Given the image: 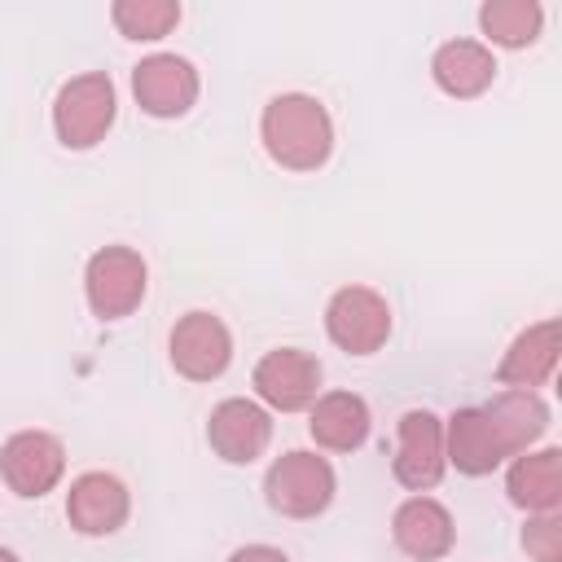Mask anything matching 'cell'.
I'll return each mask as SVG.
<instances>
[{
  "label": "cell",
  "instance_id": "8",
  "mask_svg": "<svg viewBox=\"0 0 562 562\" xmlns=\"http://www.w3.org/2000/svg\"><path fill=\"white\" fill-rule=\"evenodd\" d=\"M198 70L180 53H149L132 66V97L149 119H180L198 101Z\"/></svg>",
  "mask_w": 562,
  "mask_h": 562
},
{
  "label": "cell",
  "instance_id": "1",
  "mask_svg": "<svg viewBox=\"0 0 562 562\" xmlns=\"http://www.w3.org/2000/svg\"><path fill=\"white\" fill-rule=\"evenodd\" d=\"M259 140L285 171H316L334 154V119L307 92H281L259 114Z\"/></svg>",
  "mask_w": 562,
  "mask_h": 562
},
{
  "label": "cell",
  "instance_id": "14",
  "mask_svg": "<svg viewBox=\"0 0 562 562\" xmlns=\"http://www.w3.org/2000/svg\"><path fill=\"white\" fill-rule=\"evenodd\" d=\"M132 514V496L123 487V479L105 474V470H88L70 483L66 492V522L79 536H114Z\"/></svg>",
  "mask_w": 562,
  "mask_h": 562
},
{
  "label": "cell",
  "instance_id": "19",
  "mask_svg": "<svg viewBox=\"0 0 562 562\" xmlns=\"http://www.w3.org/2000/svg\"><path fill=\"white\" fill-rule=\"evenodd\" d=\"M492 413V422L501 426L505 443H509V457L518 452H531V443L549 430V404L536 395V391H501L492 404H483Z\"/></svg>",
  "mask_w": 562,
  "mask_h": 562
},
{
  "label": "cell",
  "instance_id": "20",
  "mask_svg": "<svg viewBox=\"0 0 562 562\" xmlns=\"http://www.w3.org/2000/svg\"><path fill=\"white\" fill-rule=\"evenodd\" d=\"M479 26L501 48H527L544 26V9L536 0H487L479 9Z\"/></svg>",
  "mask_w": 562,
  "mask_h": 562
},
{
  "label": "cell",
  "instance_id": "24",
  "mask_svg": "<svg viewBox=\"0 0 562 562\" xmlns=\"http://www.w3.org/2000/svg\"><path fill=\"white\" fill-rule=\"evenodd\" d=\"M0 562H22V558H18L13 549H4V544H0Z\"/></svg>",
  "mask_w": 562,
  "mask_h": 562
},
{
  "label": "cell",
  "instance_id": "7",
  "mask_svg": "<svg viewBox=\"0 0 562 562\" xmlns=\"http://www.w3.org/2000/svg\"><path fill=\"white\" fill-rule=\"evenodd\" d=\"M448 470L443 457V422L430 408H408L395 426V457L391 474L408 492H430Z\"/></svg>",
  "mask_w": 562,
  "mask_h": 562
},
{
  "label": "cell",
  "instance_id": "18",
  "mask_svg": "<svg viewBox=\"0 0 562 562\" xmlns=\"http://www.w3.org/2000/svg\"><path fill=\"white\" fill-rule=\"evenodd\" d=\"M505 492L527 514H558V505H562V448L518 452L509 474H505Z\"/></svg>",
  "mask_w": 562,
  "mask_h": 562
},
{
  "label": "cell",
  "instance_id": "17",
  "mask_svg": "<svg viewBox=\"0 0 562 562\" xmlns=\"http://www.w3.org/2000/svg\"><path fill=\"white\" fill-rule=\"evenodd\" d=\"M430 79L443 97H457V101H470V97H483L496 79V57L487 44L479 40H448L435 48L430 57Z\"/></svg>",
  "mask_w": 562,
  "mask_h": 562
},
{
  "label": "cell",
  "instance_id": "16",
  "mask_svg": "<svg viewBox=\"0 0 562 562\" xmlns=\"http://www.w3.org/2000/svg\"><path fill=\"white\" fill-rule=\"evenodd\" d=\"M369 404L356 391H325L307 408V435L325 452H356L369 439Z\"/></svg>",
  "mask_w": 562,
  "mask_h": 562
},
{
  "label": "cell",
  "instance_id": "21",
  "mask_svg": "<svg viewBox=\"0 0 562 562\" xmlns=\"http://www.w3.org/2000/svg\"><path fill=\"white\" fill-rule=\"evenodd\" d=\"M110 22L127 40H162L180 22V4L176 0H114Z\"/></svg>",
  "mask_w": 562,
  "mask_h": 562
},
{
  "label": "cell",
  "instance_id": "22",
  "mask_svg": "<svg viewBox=\"0 0 562 562\" xmlns=\"http://www.w3.org/2000/svg\"><path fill=\"white\" fill-rule=\"evenodd\" d=\"M522 549L536 562H562V518L558 514H531L522 527Z\"/></svg>",
  "mask_w": 562,
  "mask_h": 562
},
{
  "label": "cell",
  "instance_id": "12",
  "mask_svg": "<svg viewBox=\"0 0 562 562\" xmlns=\"http://www.w3.org/2000/svg\"><path fill=\"white\" fill-rule=\"evenodd\" d=\"M391 540L413 562H439L457 544V522H452V514H448L443 501L417 492V496H408V501L395 505V514H391Z\"/></svg>",
  "mask_w": 562,
  "mask_h": 562
},
{
  "label": "cell",
  "instance_id": "23",
  "mask_svg": "<svg viewBox=\"0 0 562 562\" xmlns=\"http://www.w3.org/2000/svg\"><path fill=\"white\" fill-rule=\"evenodd\" d=\"M228 562H290L277 544H241L228 553Z\"/></svg>",
  "mask_w": 562,
  "mask_h": 562
},
{
  "label": "cell",
  "instance_id": "11",
  "mask_svg": "<svg viewBox=\"0 0 562 562\" xmlns=\"http://www.w3.org/2000/svg\"><path fill=\"white\" fill-rule=\"evenodd\" d=\"M206 443H211V452H215L220 461H228V465H250V461H259L263 448L272 443V417H268V408L255 404V400H241V395L220 400V404L211 408V417H206Z\"/></svg>",
  "mask_w": 562,
  "mask_h": 562
},
{
  "label": "cell",
  "instance_id": "4",
  "mask_svg": "<svg viewBox=\"0 0 562 562\" xmlns=\"http://www.w3.org/2000/svg\"><path fill=\"white\" fill-rule=\"evenodd\" d=\"M145 285H149V268L132 246H101L83 268V294L92 316L101 321L132 316L145 299Z\"/></svg>",
  "mask_w": 562,
  "mask_h": 562
},
{
  "label": "cell",
  "instance_id": "10",
  "mask_svg": "<svg viewBox=\"0 0 562 562\" xmlns=\"http://www.w3.org/2000/svg\"><path fill=\"white\" fill-rule=\"evenodd\" d=\"M250 382H255V395L268 408L303 413L321 395V360L312 351H303V347H277L255 364Z\"/></svg>",
  "mask_w": 562,
  "mask_h": 562
},
{
  "label": "cell",
  "instance_id": "2",
  "mask_svg": "<svg viewBox=\"0 0 562 562\" xmlns=\"http://www.w3.org/2000/svg\"><path fill=\"white\" fill-rule=\"evenodd\" d=\"M334 492H338L334 465L303 448L277 457L263 474V501L281 518H316L334 505Z\"/></svg>",
  "mask_w": 562,
  "mask_h": 562
},
{
  "label": "cell",
  "instance_id": "3",
  "mask_svg": "<svg viewBox=\"0 0 562 562\" xmlns=\"http://www.w3.org/2000/svg\"><path fill=\"white\" fill-rule=\"evenodd\" d=\"M114 114H119V97H114V83L105 70H88V75H75L57 88V101H53V132L66 149H92L110 127H114Z\"/></svg>",
  "mask_w": 562,
  "mask_h": 562
},
{
  "label": "cell",
  "instance_id": "15",
  "mask_svg": "<svg viewBox=\"0 0 562 562\" xmlns=\"http://www.w3.org/2000/svg\"><path fill=\"white\" fill-rule=\"evenodd\" d=\"M558 334H562V329H558L553 316L527 325V329L509 342V351L501 356L496 382H501L505 391H536V386H544V382L553 378V369H558Z\"/></svg>",
  "mask_w": 562,
  "mask_h": 562
},
{
  "label": "cell",
  "instance_id": "6",
  "mask_svg": "<svg viewBox=\"0 0 562 562\" xmlns=\"http://www.w3.org/2000/svg\"><path fill=\"white\" fill-rule=\"evenodd\" d=\"M66 474V448L48 430H18L0 448V479L9 483L13 496L40 501L48 496Z\"/></svg>",
  "mask_w": 562,
  "mask_h": 562
},
{
  "label": "cell",
  "instance_id": "13",
  "mask_svg": "<svg viewBox=\"0 0 562 562\" xmlns=\"http://www.w3.org/2000/svg\"><path fill=\"white\" fill-rule=\"evenodd\" d=\"M443 457L461 474L483 479V474H492L496 465L509 461V443H505V435H501V426L492 422L487 408H457L443 422Z\"/></svg>",
  "mask_w": 562,
  "mask_h": 562
},
{
  "label": "cell",
  "instance_id": "5",
  "mask_svg": "<svg viewBox=\"0 0 562 562\" xmlns=\"http://www.w3.org/2000/svg\"><path fill=\"white\" fill-rule=\"evenodd\" d=\"M325 334L347 356H373L391 338V307L373 285H342L325 307Z\"/></svg>",
  "mask_w": 562,
  "mask_h": 562
},
{
  "label": "cell",
  "instance_id": "9",
  "mask_svg": "<svg viewBox=\"0 0 562 562\" xmlns=\"http://www.w3.org/2000/svg\"><path fill=\"white\" fill-rule=\"evenodd\" d=\"M171 364L189 382H215L233 360V334L215 312H184L167 338Z\"/></svg>",
  "mask_w": 562,
  "mask_h": 562
}]
</instances>
